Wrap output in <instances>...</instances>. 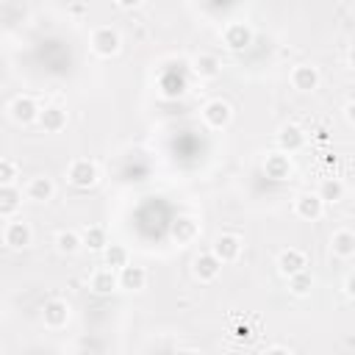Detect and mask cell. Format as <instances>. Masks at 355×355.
I'll return each mask as SVG.
<instances>
[{"label":"cell","mask_w":355,"mask_h":355,"mask_svg":"<svg viewBox=\"0 0 355 355\" xmlns=\"http://www.w3.org/2000/svg\"><path fill=\"white\" fill-rule=\"evenodd\" d=\"M89 44H92V50H94L100 58H111V55L119 53L122 39H119V31H116V28H111V25H100V28L92 31Z\"/></svg>","instance_id":"6da1fadb"},{"label":"cell","mask_w":355,"mask_h":355,"mask_svg":"<svg viewBox=\"0 0 355 355\" xmlns=\"http://www.w3.org/2000/svg\"><path fill=\"white\" fill-rule=\"evenodd\" d=\"M100 178V169L92 158H75L69 166H67V180L75 186V189H92Z\"/></svg>","instance_id":"7a4b0ae2"},{"label":"cell","mask_w":355,"mask_h":355,"mask_svg":"<svg viewBox=\"0 0 355 355\" xmlns=\"http://www.w3.org/2000/svg\"><path fill=\"white\" fill-rule=\"evenodd\" d=\"M230 119H233V108H230L227 100L216 97V100H208V103L202 105V122H205L208 128L222 130V128L230 125Z\"/></svg>","instance_id":"3957f363"},{"label":"cell","mask_w":355,"mask_h":355,"mask_svg":"<svg viewBox=\"0 0 355 355\" xmlns=\"http://www.w3.org/2000/svg\"><path fill=\"white\" fill-rule=\"evenodd\" d=\"M3 241L8 250H25L33 241V227L25 219H8L3 230Z\"/></svg>","instance_id":"277c9868"},{"label":"cell","mask_w":355,"mask_h":355,"mask_svg":"<svg viewBox=\"0 0 355 355\" xmlns=\"http://www.w3.org/2000/svg\"><path fill=\"white\" fill-rule=\"evenodd\" d=\"M39 114H42L39 103H36L33 97H28V94H19V97H14V100L8 103V116H11L17 125L39 122Z\"/></svg>","instance_id":"5b68a950"},{"label":"cell","mask_w":355,"mask_h":355,"mask_svg":"<svg viewBox=\"0 0 355 355\" xmlns=\"http://www.w3.org/2000/svg\"><path fill=\"white\" fill-rule=\"evenodd\" d=\"M222 42H225L227 50L241 53L252 44V28L247 22H227L225 31H222Z\"/></svg>","instance_id":"8992f818"},{"label":"cell","mask_w":355,"mask_h":355,"mask_svg":"<svg viewBox=\"0 0 355 355\" xmlns=\"http://www.w3.org/2000/svg\"><path fill=\"white\" fill-rule=\"evenodd\" d=\"M277 150L280 153H286V155H291V153H300L302 147H305V141H308V133L300 128V125H294V122H288V125H280V130H277Z\"/></svg>","instance_id":"52a82bcc"},{"label":"cell","mask_w":355,"mask_h":355,"mask_svg":"<svg viewBox=\"0 0 355 355\" xmlns=\"http://www.w3.org/2000/svg\"><path fill=\"white\" fill-rule=\"evenodd\" d=\"M241 250H244V241H241V236H236V233H222V236H216L214 244H211V252H214L222 263H233V261L241 255Z\"/></svg>","instance_id":"ba28073f"},{"label":"cell","mask_w":355,"mask_h":355,"mask_svg":"<svg viewBox=\"0 0 355 355\" xmlns=\"http://www.w3.org/2000/svg\"><path fill=\"white\" fill-rule=\"evenodd\" d=\"M294 214L305 222H316V219L324 216V200L316 191H305L294 200Z\"/></svg>","instance_id":"9c48e42d"},{"label":"cell","mask_w":355,"mask_h":355,"mask_svg":"<svg viewBox=\"0 0 355 355\" xmlns=\"http://www.w3.org/2000/svg\"><path fill=\"white\" fill-rule=\"evenodd\" d=\"M69 316H72V311H69V302H67V300L53 297V300H47V302L42 305V322H44L47 327H53V330L67 327Z\"/></svg>","instance_id":"30bf717a"},{"label":"cell","mask_w":355,"mask_h":355,"mask_svg":"<svg viewBox=\"0 0 355 355\" xmlns=\"http://www.w3.org/2000/svg\"><path fill=\"white\" fill-rule=\"evenodd\" d=\"M319 83H322V75H319V69H316L313 64H297V67L291 69V86H294L297 92H302V94L316 92Z\"/></svg>","instance_id":"8fae6325"},{"label":"cell","mask_w":355,"mask_h":355,"mask_svg":"<svg viewBox=\"0 0 355 355\" xmlns=\"http://www.w3.org/2000/svg\"><path fill=\"white\" fill-rule=\"evenodd\" d=\"M191 272H194V277L200 280V283H211V280H216L219 277V272H222V261L208 250V252H200L194 261H191Z\"/></svg>","instance_id":"7c38bea8"},{"label":"cell","mask_w":355,"mask_h":355,"mask_svg":"<svg viewBox=\"0 0 355 355\" xmlns=\"http://www.w3.org/2000/svg\"><path fill=\"white\" fill-rule=\"evenodd\" d=\"M305 269H308V255H305L302 250L288 247V250H283V252L277 255V272H280L283 277L300 275V272H305Z\"/></svg>","instance_id":"4fadbf2b"},{"label":"cell","mask_w":355,"mask_h":355,"mask_svg":"<svg viewBox=\"0 0 355 355\" xmlns=\"http://www.w3.org/2000/svg\"><path fill=\"white\" fill-rule=\"evenodd\" d=\"M263 172H266V178L269 180H275V183H283V180H288V175H291V155H286V153H269L266 158H263Z\"/></svg>","instance_id":"5bb4252c"},{"label":"cell","mask_w":355,"mask_h":355,"mask_svg":"<svg viewBox=\"0 0 355 355\" xmlns=\"http://www.w3.org/2000/svg\"><path fill=\"white\" fill-rule=\"evenodd\" d=\"M89 288H92L94 294H100V297L114 294V291L119 288V272H114V269H108V266L94 269L92 277H89Z\"/></svg>","instance_id":"9a60e30c"},{"label":"cell","mask_w":355,"mask_h":355,"mask_svg":"<svg viewBox=\"0 0 355 355\" xmlns=\"http://www.w3.org/2000/svg\"><path fill=\"white\" fill-rule=\"evenodd\" d=\"M191 72L200 78V80H214L219 78L222 72V61L214 55V53H200L191 58Z\"/></svg>","instance_id":"2e32d148"},{"label":"cell","mask_w":355,"mask_h":355,"mask_svg":"<svg viewBox=\"0 0 355 355\" xmlns=\"http://www.w3.org/2000/svg\"><path fill=\"white\" fill-rule=\"evenodd\" d=\"M25 194H28V200H33V202H47V200L55 197V183H53V178H47V175H36V178L28 180Z\"/></svg>","instance_id":"e0dca14e"},{"label":"cell","mask_w":355,"mask_h":355,"mask_svg":"<svg viewBox=\"0 0 355 355\" xmlns=\"http://www.w3.org/2000/svg\"><path fill=\"white\" fill-rule=\"evenodd\" d=\"M39 125L44 133H61L67 128V111L61 105H44L39 114Z\"/></svg>","instance_id":"ac0fdd59"},{"label":"cell","mask_w":355,"mask_h":355,"mask_svg":"<svg viewBox=\"0 0 355 355\" xmlns=\"http://www.w3.org/2000/svg\"><path fill=\"white\" fill-rule=\"evenodd\" d=\"M330 250L336 258H352L355 255V230H347V227L336 230L330 236Z\"/></svg>","instance_id":"d6986e66"},{"label":"cell","mask_w":355,"mask_h":355,"mask_svg":"<svg viewBox=\"0 0 355 355\" xmlns=\"http://www.w3.org/2000/svg\"><path fill=\"white\" fill-rule=\"evenodd\" d=\"M144 286H147V269L144 266L130 263V266H125L119 272V288H125V291H141Z\"/></svg>","instance_id":"ffe728a7"},{"label":"cell","mask_w":355,"mask_h":355,"mask_svg":"<svg viewBox=\"0 0 355 355\" xmlns=\"http://www.w3.org/2000/svg\"><path fill=\"white\" fill-rule=\"evenodd\" d=\"M197 233H200V225H197L194 216H178V219L172 222V239H175L178 244H189V241H194Z\"/></svg>","instance_id":"44dd1931"},{"label":"cell","mask_w":355,"mask_h":355,"mask_svg":"<svg viewBox=\"0 0 355 355\" xmlns=\"http://www.w3.org/2000/svg\"><path fill=\"white\" fill-rule=\"evenodd\" d=\"M80 236H83V247H89L92 252H105L108 250V233H105L103 225H86L80 230Z\"/></svg>","instance_id":"7402d4cb"},{"label":"cell","mask_w":355,"mask_h":355,"mask_svg":"<svg viewBox=\"0 0 355 355\" xmlns=\"http://www.w3.org/2000/svg\"><path fill=\"white\" fill-rule=\"evenodd\" d=\"M22 205V191L17 186H0V216L11 219Z\"/></svg>","instance_id":"603a6c76"},{"label":"cell","mask_w":355,"mask_h":355,"mask_svg":"<svg viewBox=\"0 0 355 355\" xmlns=\"http://www.w3.org/2000/svg\"><path fill=\"white\" fill-rule=\"evenodd\" d=\"M103 261H105L108 269L122 272L125 266H130V252H128V247H122V244H108V250L103 252Z\"/></svg>","instance_id":"cb8c5ba5"},{"label":"cell","mask_w":355,"mask_h":355,"mask_svg":"<svg viewBox=\"0 0 355 355\" xmlns=\"http://www.w3.org/2000/svg\"><path fill=\"white\" fill-rule=\"evenodd\" d=\"M80 247H83V236L78 230H61L55 236V250L64 252V255H75Z\"/></svg>","instance_id":"d4e9b609"},{"label":"cell","mask_w":355,"mask_h":355,"mask_svg":"<svg viewBox=\"0 0 355 355\" xmlns=\"http://www.w3.org/2000/svg\"><path fill=\"white\" fill-rule=\"evenodd\" d=\"M322 200H324V205L327 202H338V200H344V183L338 180V178H324L322 183H319V191H316Z\"/></svg>","instance_id":"484cf974"},{"label":"cell","mask_w":355,"mask_h":355,"mask_svg":"<svg viewBox=\"0 0 355 355\" xmlns=\"http://www.w3.org/2000/svg\"><path fill=\"white\" fill-rule=\"evenodd\" d=\"M288 280V291L294 294V297H308L311 294V288H313V275L305 269V272H300V275H291V277H286Z\"/></svg>","instance_id":"4316f807"},{"label":"cell","mask_w":355,"mask_h":355,"mask_svg":"<svg viewBox=\"0 0 355 355\" xmlns=\"http://www.w3.org/2000/svg\"><path fill=\"white\" fill-rule=\"evenodd\" d=\"M17 175H19L17 161H11V158H0V186H14Z\"/></svg>","instance_id":"83f0119b"},{"label":"cell","mask_w":355,"mask_h":355,"mask_svg":"<svg viewBox=\"0 0 355 355\" xmlns=\"http://www.w3.org/2000/svg\"><path fill=\"white\" fill-rule=\"evenodd\" d=\"M344 291H347V297H352V300H355V269L344 277Z\"/></svg>","instance_id":"f1b7e54d"},{"label":"cell","mask_w":355,"mask_h":355,"mask_svg":"<svg viewBox=\"0 0 355 355\" xmlns=\"http://www.w3.org/2000/svg\"><path fill=\"white\" fill-rule=\"evenodd\" d=\"M344 119H347V122L355 128V100H349V103L344 105Z\"/></svg>","instance_id":"f546056e"},{"label":"cell","mask_w":355,"mask_h":355,"mask_svg":"<svg viewBox=\"0 0 355 355\" xmlns=\"http://www.w3.org/2000/svg\"><path fill=\"white\" fill-rule=\"evenodd\" d=\"M263 355H294L288 347H269V349H263Z\"/></svg>","instance_id":"4dcf8cb0"},{"label":"cell","mask_w":355,"mask_h":355,"mask_svg":"<svg viewBox=\"0 0 355 355\" xmlns=\"http://www.w3.org/2000/svg\"><path fill=\"white\" fill-rule=\"evenodd\" d=\"M139 6V0H122V3H116V8H136Z\"/></svg>","instance_id":"1f68e13d"},{"label":"cell","mask_w":355,"mask_h":355,"mask_svg":"<svg viewBox=\"0 0 355 355\" xmlns=\"http://www.w3.org/2000/svg\"><path fill=\"white\" fill-rule=\"evenodd\" d=\"M347 64L355 69V44H352V47H349V53H347Z\"/></svg>","instance_id":"d6a6232c"},{"label":"cell","mask_w":355,"mask_h":355,"mask_svg":"<svg viewBox=\"0 0 355 355\" xmlns=\"http://www.w3.org/2000/svg\"><path fill=\"white\" fill-rule=\"evenodd\" d=\"M175 355H197V352H194V349H178Z\"/></svg>","instance_id":"836d02e7"},{"label":"cell","mask_w":355,"mask_h":355,"mask_svg":"<svg viewBox=\"0 0 355 355\" xmlns=\"http://www.w3.org/2000/svg\"><path fill=\"white\" fill-rule=\"evenodd\" d=\"M352 200H355V189H352Z\"/></svg>","instance_id":"e575fe53"}]
</instances>
